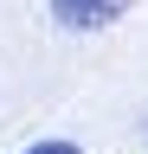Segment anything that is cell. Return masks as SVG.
<instances>
[{"label": "cell", "mask_w": 148, "mask_h": 154, "mask_svg": "<svg viewBox=\"0 0 148 154\" xmlns=\"http://www.w3.org/2000/svg\"><path fill=\"white\" fill-rule=\"evenodd\" d=\"M129 7H135V0H52V19H58L65 32H103V26H116Z\"/></svg>", "instance_id": "6da1fadb"}, {"label": "cell", "mask_w": 148, "mask_h": 154, "mask_svg": "<svg viewBox=\"0 0 148 154\" xmlns=\"http://www.w3.org/2000/svg\"><path fill=\"white\" fill-rule=\"evenodd\" d=\"M26 154H84L77 141H39V148H26Z\"/></svg>", "instance_id": "7a4b0ae2"}]
</instances>
